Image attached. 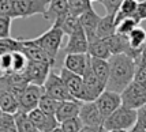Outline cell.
Instances as JSON below:
<instances>
[{
    "instance_id": "obj_1",
    "label": "cell",
    "mask_w": 146,
    "mask_h": 132,
    "mask_svg": "<svg viewBox=\"0 0 146 132\" xmlns=\"http://www.w3.org/2000/svg\"><path fill=\"white\" fill-rule=\"evenodd\" d=\"M109 78L107 82V88L121 93L133 82L137 63L131 56L126 53L112 55L109 57Z\"/></svg>"
},
{
    "instance_id": "obj_2",
    "label": "cell",
    "mask_w": 146,
    "mask_h": 132,
    "mask_svg": "<svg viewBox=\"0 0 146 132\" xmlns=\"http://www.w3.org/2000/svg\"><path fill=\"white\" fill-rule=\"evenodd\" d=\"M64 36L66 34L60 26L52 25L46 32H44L41 36L33 38V40L46 52V55L53 60V63L56 65V57L62 49V42H63Z\"/></svg>"
},
{
    "instance_id": "obj_3",
    "label": "cell",
    "mask_w": 146,
    "mask_h": 132,
    "mask_svg": "<svg viewBox=\"0 0 146 132\" xmlns=\"http://www.w3.org/2000/svg\"><path fill=\"white\" fill-rule=\"evenodd\" d=\"M137 124V110L120 105L115 112L104 120V128L107 131L112 129H127L130 131Z\"/></svg>"
},
{
    "instance_id": "obj_4",
    "label": "cell",
    "mask_w": 146,
    "mask_h": 132,
    "mask_svg": "<svg viewBox=\"0 0 146 132\" xmlns=\"http://www.w3.org/2000/svg\"><path fill=\"white\" fill-rule=\"evenodd\" d=\"M51 0H14V18L26 19L44 15Z\"/></svg>"
},
{
    "instance_id": "obj_5",
    "label": "cell",
    "mask_w": 146,
    "mask_h": 132,
    "mask_svg": "<svg viewBox=\"0 0 146 132\" xmlns=\"http://www.w3.org/2000/svg\"><path fill=\"white\" fill-rule=\"evenodd\" d=\"M44 87V93L46 95H49L52 98H55L57 101H67V100H75L71 93L68 91V88L66 86V83L63 82L60 74H56L51 69L49 75L46 78V81L42 84Z\"/></svg>"
},
{
    "instance_id": "obj_6",
    "label": "cell",
    "mask_w": 146,
    "mask_h": 132,
    "mask_svg": "<svg viewBox=\"0 0 146 132\" xmlns=\"http://www.w3.org/2000/svg\"><path fill=\"white\" fill-rule=\"evenodd\" d=\"M121 105L130 108V109H138L146 104V88L139 86L138 83L133 82L128 84L120 93Z\"/></svg>"
},
{
    "instance_id": "obj_7",
    "label": "cell",
    "mask_w": 146,
    "mask_h": 132,
    "mask_svg": "<svg viewBox=\"0 0 146 132\" xmlns=\"http://www.w3.org/2000/svg\"><path fill=\"white\" fill-rule=\"evenodd\" d=\"M42 95H44V87L42 86L29 83L18 97L19 110H23V112L29 113L30 110L38 108V104H40V100H41Z\"/></svg>"
},
{
    "instance_id": "obj_8",
    "label": "cell",
    "mask_w": 146,
    "mask_h": 132,
    "mask_svg": "<svg viewBox=\"0 0 146 132\" xmlns=\"http://www.w3.org/2000/svg\"><path fill=\"white\" fill-rule=\"evenodd\" d=\"M29 83L26 72H8L0 75V90H7L17 97L21 95Z\"/></svg>"
},
{
    "instance_id": "obj_9",
    "label": "cell",
    "mask_w": 146,
    "mask_h": 132,
    "mask_svg": "<svg viewBox=\"0 0 146 132\" xmlns=\"http://www.w3.org/2000/svg\"><path fill=\"white\" fill-rule=\"evenodd\" d=\"M82 79H83V84H85V102L86 101H94L107 88V86L93 72L92 65H90V60L86 69H85V72H83Z\"/></svg>"
},
{
    "instance_id": "obj_10",
    "label": "cell",
    "mask_w": 146,
    "mask_h": 132,
    "mask_svg": "<svg viewBox=\"0 0 146 132\" xmlns=\"http://www.w3.org/2000/svg\"><path fill=\"white\" fill-rule=\"evenodd\" d=\"M60 76L66 83V86L68 88V91L75 100L85 102V84H83L82 75H78L75 72H71L70 69L62 67L60 68Z\"/></svg>"
},
{
    "instance_id": "obj_11",
    "label": "cell",
    "mask_w": 146,
    "mask_h": 132,
    "mask_svg": "<svg viewBox=\"0 0 146 132\" xmlns=\"http://www.w3.org/2000/svg\"><path fill=\"white\" fill-rule=\"evenodd\" d=\"M94 102L96 105L98 106L101 114L104 116V119H107L109 114L115 112L121 105V97L120 93H116V91L105 88L101 94L94 100Z\"/></svg>"
},
{
    "instance_id": "obj_12",
    "label": "cell",
    "mask_w": 146,
    "mask_h": 132,
    "mask_svg": "<svg viewBox=\"0 0 146 132\" xmlns=\"http://www.w3.org/2000/svg\"><path fill=\"white\" fill-rule=\"evenodd\" d=\"M52 68H53V65L51 63L29 60V64H27V68H26L25 72L27 75V78H29V82L30 83L42 86Z\"/></svg>"
},
{
    "instance_id": "obj_13",
    "label": "cell",
    "mask_w": 146,
    "mask_h": 132,
    "mask_svg": "<svg viewBox=\"0 0 146 132\" xmlns=\"http://www.w3.org/2000/svg\"><path fill=\"white\" fill-rule=\"evenodd\" d=\"M70 14V6L67 0H51L42 18L52 25H59Z\"/></svg>"
},
{
    "instance_id": "obj_14",
    "label": "cell",
    "mask_w": 146,
    "mask_h": 132,
    "mask_svg": "<svg viewBox=\"0 0 146 132\" xmlns=\"http://www.w3.org/2000/svg\"><path fill=\"white\" fill-rule=\"evenodd\" d=\"M19 42H21V46H19V50L23 52L29 60H33V61H46V63H51L53 67H55V63L51 57L46 55L45 52L40 45L34 41V40H26V38H19Z\"/></svg>"
},
{
    "instance_id": "obj_15",
    "label": "cell",
    "mask_w": 146,
    "mask_h": 132,
    "mask_svg": "<svg viewBox=\"0 0 146 132\" xmlns=\"http://www.w3.org/2000/svg\"><path fill=\"white\" fill-rule=\"evenodd\" d=\"M29 117L32 119L33 124L36 125L38 132H52L55 128L59 127V121L56 120L55 114L45 113L40 108H36L29 112Z\"/></svg>"
},
{
    "instance_id": "obj_16",
    "label": "cell",
    "mask_w": 146,
    "mask_h": 132,
    "mask_svg": "<svg viewBox=\"0 0 146 132\" xmlns=\"http://www.w3.org/2000/svg\"><path fill=\"white\" fill-rule=\"evenodd\" d=\"M89 48V40L82 26L79 29H76L74 33H71L68 36V41L66 46L63 48V53H88Z\"/></svg>"
},
{
    "instance_id": "obj_17",
    "label": "cell",
    "mask_w": 146,
    "mask_h": 132,
    "mask_svg": "<svg viewBox=\"0 0 146 132\" xmlns=\"http://www.w3.org/2000/svg\"><path fill=\"white\" fill-rule=\"evenodd\" d=\"M79 119L82 120L83 125H104L105 120L94 101L82 102L79 110Z\"/></svg>"
},
{
    "instance_id": "obj_18",
    "label": "cell",
    "mask_w": 146,
    "mask_h": 132,
    "mask_svg": "<svg viewBox=\"0 0 146 132\" xmlns=\"http://www.w3.org/2000/svg\"><path fill=\"white\" fill-rule=\"evenodd\" d=\"M89 53H67L64 57L63 67L78 75H83L85 69L89 64Z\"/></svg>"
},
{
    "instance_id": "obj_19",
    "label": "cell",
    "mask_w": 146,
    "mask_h": 132,
    "mask_svg": "<svg viewBox=\"0 0 146 132\" xmlns=\"http://www.w3.org/2000/svg\"><path fill=\"white\" fill-rule=\"evenodd\" d=\"M81 105L82 102L78 100H67V101H60L57 110L55 113V117L59 121V124L64 121V120L72 119L79 116V110H81Z\"/></svg>"
},
{
    "instance_id": "obj_20",
    "label": "cell",
    "mask_w": 146,
    "mask_h": 132,
    "mask_svg": "<svg viewBox=\"0 0 146 132\" xmlns=\"http://www.w3.org/2000/svg\"><path fill=\"white\" fill-rule=\"evenodd\" d=\"M100 19H101V16L96 13L93 8H90L86 13H83L82 15H79V22H81V26L88 36L89 42L97 38L96 37V30H97V25H98Z\"/></svg>"
},
{
    "instance_id": "obj_21",
    "label": "cell",
    "mask_w": 146,
    "mask_h": 132,
    "mask_svg": "<svg viewBox=\"0 0 146 132\" xmlns=\"http://www.w3.org/2000/svg\"><path fill=\"white\" fill-rule=\"evenodd\" d=\"M104 40H105V42H107V45H108V48L112 55H119V53H126V55H128L130 50H131L128 37L124 36V34L115 33L111 37L104 38Z\"/></svg>"
},
{
    "instance_id": "obj_22",
    "label": "cell",
    "mask_w": 146,
    "mask_h": 132,
    "mask_svg": "<svg viewBox=\"0 0 146 132\" xmlns=\"http://www.w3.org/2000/svg\"><path fill=\"white\" fill-rule=\"evenodd\" d=\"M116 33V22H115V15L111 14H105L101 16L98 25H97V30H96V37L97 38H108L112 34Z\"/></svg>"
},
{
    "instance_id": "obj_23",
    "label": "cell",
    "mask_w": 146,
    "mask_h": 132,
    "mask_svg": "<svg viewBox=\"0 0 146 132\" xmlns=\"http://www.w3.org/2000/svg\"><path fill=\"white\" fill-rule=\"evenodd\" d=\"M0 110L3 113L15 114L19 110L18 97L7 90H0Z\"/></svg>"
},
{
    "instance_id": "obj_24",
    "label": "cell",
    "mask_w": 146,
    "mask_h": 132,
    "mask_svg": "<svg viewBox=\"0 0 146 132\" xmlns=\"http://www.w3.org/2000/svg\"><path fill=\"white\" fill-rule=\"evenodd\" d=\"M88 53H89L90 57L105 59V60H109V57L112 56L105 40H102V38H96L93 41H90L89 48H88Z\"/></svg>"
},
{
    "instance_id": "obj_25",
    "label": "cell",
    "mask_w": 146,
    "mask_h": 132,
    "mask_svg": "<svg viewBox=\"0 0 146 132\" xmlns=\"http://www.w3.org/2000/svg\"><path fill=\"white\" fill-rule=\"evenodd\" d=\"M90 65L97 78L101 81L105 86L109 78V61L105 59H97V57H90Z\"/></svg>"
},
{
    "instance_id": "obj_26",
    "label": "cell",
    "mask_w": 146,
    "mask_h": 132,
    "mask_svg": "<svg viewBox=\"0 0 146 132\" xmlns=\"http://www.w3.org/2000/svg\"><path fill=\"white\" fill-rule=\"evenodd\" d=\"M137 4H138V0H123L117 13L115 14L116 25L124 18H134L135 11H137Z\"/></svg>"
},
{
    "instance_id": "obj_27",
    "label": "cell",
    "mask_w": 146,
    "mask_h": 132,
    "mask_svg": "<svg viewBox=\"0 0 146 132\" xmlns=\"http://www.w3.org/2000/svg\"><path fill=\"white\" fill-rule=\"evenodd\" d=\"M14 117H15V124H17L18 132H38L36 125L33 124L32 119L29 117L27 112L18 110L17 113L14 114Z\"/></svg>"
},
{
    "instance_id": "obj_28",
    "label": "cell",
    "mask_w": 146,
    "mask_h": 132,
    "mask_svg": "<svg viewBox=\"0 0 146 132\" xmlns=\"http://www.w3.org/2000/svg\"><path fill=\"white\" fill-rule=\"evenodd\" d=\"M56 26H60L62 27V30L64 32V34H67V36H70L71 33H74L76 29H79L81 27V22H79V16H75V15H72V14H68L66 18Z\"/></svg>"
},
{
    "instance_id": "obj_29",
    "label": "cell",
    "mask_w": 146,
    "mask_h": 132,
    "mask_svg": "<svg viewBox=\"0 0 146 132\" xmlns=\"http://www.w3.org/2000/svg\"><path fill=\"white\" fill-rule=\"evenodd\" d=\"M29 64V59L23 52H13V72H25Z\"/></svg>"
},
{
    "instance_id": "obj_30",
    "label": "cell",
    "mask_w": 146,
    "mask_h": 132,
    "mask_svg": "<svg viewBox=\"0 0 146 132\" xmlns=\"http://www.w3.org/2000/svg\"><path fill=\"white\" fill-rule=\"evenodd\" d=\"M59 104H60V101L55 100V98H52V97H49V95H46L44 93V95H42V97H41V100H40L38 108H40L41 110H44L45 113L55 114L56 113V110H57Z\"/></svg>"
},
{
    "instance_id": "obj_31",
    "label": "cell",
    "mask_w": 146,
    "mask_h": 132,
    "mask_svg": "<svg viewBox=\"0 0 146 132\" xmlns=\"http://www.w3.org/2000/svg\"><path fill=\"white\" fill-rule=\"evenodd\" d=\"M68 6H70V13L75 16H79L83 13H86L88 10L93 8L92 1H89V0H71V1H68Z\"/></svg>"
},
{
    "instance_id": "obj_32",
    "label": "cell",
    "mask_w": 146,
    "mask_h": 132,
    "mask_svg": "<svg viewBox=\"0 0 146 132\" xmlns=\"http://www.w3.org/2000/svg\"><path fill=\"white\" fill-rule=\"evenodd\" d=\"M19 46H21L19 38H17V40H15V38H11V37L0 38V55L19 50Z\"/></svg>"
},
{
    "instance_id": "obj_33",
    "label": "cell",
    "mask_w": 146,
    "mask_h": 132,
    "mask_svg": "<svg viewBox=\"0 0 146 132\" xmlns=\"http://www.w3.org/2000/svg\"><path fill=\"white\" fill-rule=\"evenodd\" d=\"M59 127L62 128L63 132H79L82 129L83 123H82V120L79 119V116H76V117H72V119L62 121L59 124Z\"/></svg>"
},
{
    "instance_id": "obj_34",
    "label": "cell",
    "mask_w": 146,
    "mask_h": 132,
    "mask_svg": "<svg viewBox=\"0 0 146 132\" xmlns=\"http://www.w3.org/2000/svg\"><path fill=\"white\" fill-rule=\"evenodd\" d=\"M139 25V22L134 18H124L121 19L120 22L116 25V33L119 34H124V36H128L131 30H134L137 26Z\"/></svg>"
},
{
    "instance_id": "obj_35",
    "label": "cell",
    "mask_w": 146,
    "mask_h": 132,
    "mask_svg": "<svg viewBox=\"0 0 146 132\" xmlns=\"http://www.w3.org/2000/svg\"><path fill=\"white\" fill-rule=\"evenodd\" d=\"M0 72L1 74L13 72V52L0 55Z\"/></svg>"
},
{
    "instance_id": "obj_36",
    "label": "cell",
    "mask_w": 146,
    "mask_h": 132,
    "mask_svg": "<svg viewBox=\"0 0 146 132\" xmlns=\"http://www.w3.org/2000/svg\"><path fill=\"white\" fill-rule=\"evenodd\" d=\"M11 16H0V38L11 37Z\"/></svg>"
},
{
    "instance_id": "obj_37",
    "label": "cell",
    "mask_w": 146,
    "mask_h": 132,
    "mask_svg": "<svg viewBox=\"0 0 146 132\" xmlns=\"http://www.w3.org/2000/svg\"><path fill=\"white\" fill-rule=\"evenodd\" d=\"M0 16L14 18V0H0Z\"/></svg>"
},
{
    "instance_id": "obj_38",
    "label": "cell",
    "mask_w": 146,
    "mask_h": 132,
    "mask_svg": "<svg viewBox=\"0 0 146 132\" xmlns=\"http://www.w3.org/2000/svg\"><path fill=\"white\" fill-rule=\"evenodd\" d=\"M100 3L104 6L107 14L115 15V14L117 13V10H119L120 4L123 3V0H100Z\"/></svg>"
},
{
    "instance_id": "obj_39",
    "label": "cell",
    "mask_w": 146,
    "mask_h": 132,
    "mask_svg": "<svg viewBox=\"0 0 146 132\" xmlns=\"http://www.w3.org/2000/svg\"><path fill=\"white\" fill-rule=\"evenodd\" d=\"M133 81L135 83H138L139 86L146 88V67H142V65H138V64H137Z\"/></svg>"
},
{
    "instance_id": "obj_40",
    "label": "cell",
    "mask_w": 146,
    "mask_h": 132,
    "mask_svg": "<svg viewBox=\"0 0 146 132\" xmlns=\"http://www.w3.org/2000/svg\"><path fill=\"white\" fill-rule=\"evenodd\" d=\"M134 19H137L139 22V25H141V22L146 20V0H138L137 11H135Z\"/></svg>"
},
{
    "instance_id": "obj_41",
    "label": "cell",
    "mask_w": 146,
    "mask_h": 132,
    "mask_svg": "<svg viewBox=\"0 0 146 132\" xmlns=\"http://www.w3.org/2000/svg\"><path fill=\"white\" fill-rule=\"evenodd\" d=\"M137 124L146 129V104L137 109Z\"/></svg>"
},
{
    "instance_id": "obj_42",
    "label": "cell",
    "mask_w": 146,
    "mask_h": 132,
    "mask_svg": "<svg viewBox=\"0 0 146 132\" xmlns=\"http://www.w3.org/2000/svg\"><path fill=\"white\" fill-rule=\"evenodd\" d=\"M79 132H108L104 125H83Z\"/></svg>"
},
{
    "instance_id": "obj_43",
    "label": "cell",
    "mask_w": 146,
    "mask_h": 132,
    "mask_svg": "<svg viewBox=\"0 0 146 132\" xmlns=\"http://www.w3.org/2000/svg\"><path fill=\"white\" fill-rule=\"evenodd\" d=\"M135 63L138 65H142V67H146V44L143 45V48L141 50V55L138 56V59L135 60Z\"/></svg>"
},
{
    "instance_id": "obj_44",
    "label": "cell",
    "mask_w": 146,
    "mask_h": 132,
    "mask_svg": "<svg viewBox=\"0 0 146 132\" xmlns=\"http://www.w3.org/2000/svg\"><path fill=\"white\" fill-rule=\"evenodd\" d=\"M130 132H146L145 128H142V127H139L138 124H135V125L130 129Z\"/></svg>"
},
{
    "instance_id": "obj_45",
    "label": "cell",
    "mask_w": 146,
    "mask_h": 132,
    "mask_svg": "<svg viewBox=\"0 0 146 132\" xmlns=\"http://www.w3.org/2000/svg\"><path fill=\"white\" fill-rule=\"evenodd\" d=\"M108 132H130V131H127V129H112V131Z\"/></svg>"
},
{
    "instance_id": "obj_46",
    "label": "cell",
    "mask_w": 146,
    "mask_h": 132,
    "mask_svg": "<svg viewBox=\"0 0 146 132\" xmlns=\"http://www.w3.org/2000/svg\"><path fill=\"white\" fill-rule=\"evenodd\" d=\"M52 132H63V131H62V128H60V127H57V128H55Z\"/></svg>"
},
{
    "instance_id": "obj_47",
    "label": "cell",
    "mask_w": 146,
    "mask_h": 132,
    "mask_svg": "<svg viewBox=\"0 0 146 132\" xmlns=\"http://www.w3.org/2000/svg\"><path fill=\"white\" fill-rule=\"evenodd\" d=\"M0 132H8V131H7V129L4 128V127H1V125H0Z\"/></svg>"
},
{
    "instance_id": "obj_48",
    "label": "cell",
    "mask_w": 146,
    "mask_h": 132,
    "mask_svg": "<svg viewBox=\"0 0 146 132\" xmlns=\"http://www.w3.org/2000/svg\"><path fill=\"white\" fill-rule=\"evenodd\" d=\"M141 23H142V27H143V29L146 30V20H143V22H141Z\"/></svg>"
},
{
    "instance_id": "obj_49",
    "label": "cell",
    "mask_w": 146,
    "mask_h": 132,
    "mask_svg": "<svg viewBox=\"0 0 146 132\" xmlns=\"http://www.w3.org/2000/svg\"><path fill=\"white\" fill-rule=\"evenodd\" d=\"M89 1H92V3H94V1H100V0H89Z\"/></svg>"
},
{
    "instance_id": "obj_50",
    "label": "cell",
    "mask_w": 146,
    "mask_h": 132,
    "mask_svg": "<svg viewBox=\"0 0 146 132\" xmlns=\"http://www.w3.org/2000/svg\"><path fill=\"white\" fill-rule=\"evenodd\" d=\"M1 113H3V112H1V110H0V116H1Z\"/></svg>"
},
{
    "instance_id": "obj_51",
    "label": "cell",
    "mask_w": 146,
    "mask_h": 132,
    "mask_svg": "<svg viewBox=\"0 0 146 132\" xmlns=\"http://www.w3.org/2000/svg\"><path fill=\"white\" fill-rule=\"evenodd\" d=\"M67 1H71V0H67Z\"/></svg>"
}]
</instances>
